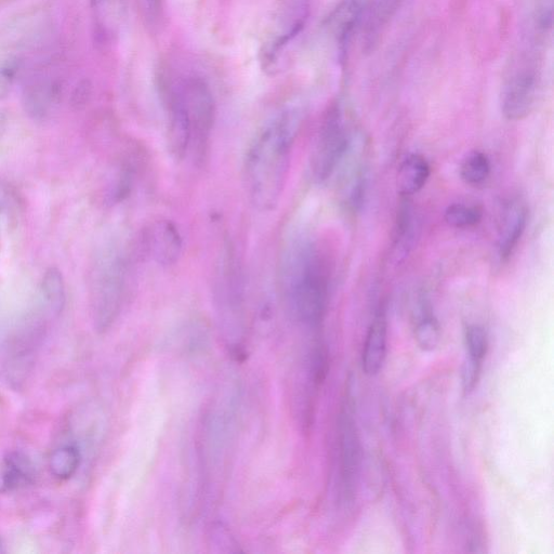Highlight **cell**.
Returning <instances> with one entry per match:
<instances>
[{
	"mask_svg": "<svg viewBox=\"0 0 554 554\" xmlns=\"http://www.w3.org/2000/svg\"><path fill=\"white\" fill-rule=\"evenodd\" d=\"M279 277L283 298L295 318L310 326L320 324L328 305L329 270L312 237L289 235L282 247Z\"/></svg>",
	"mask_w": 554,
	"mask_h": 554,
	"instance_id": "2",
	"label": "cell"
},
{
	"mask_svg": "<svg viewBox=\"0 0 554 554\" xmlns=\"http://www.w3.org/2000/svg\"><path fill=\"white\" fill-rule=\"evenodd\" d=\"M491 161L481 151L470 153L460 167V176L469 186H481L491 175Z\"/></svg>",
	"mask_w": 554,
	"mask_h": 554,
	"instance_id": "20",
	"label": "cell"
},
{
	"mask_svg": "<svg viewBox=\"0 0 554 554\" xmlns=\"http://www.w3.org/2000/svg\"><path fill=\"white\" fill-rule=\"evenodd\" d=\"M310 12L311 0H275L260 52L263 68L276 67L289 44L305 29Z\"/></svg>",
	"mask_w": 554,
	"mask_h": 554,
	"instance_id": "5",
	"label": "cell"
},
{
	"mask_svg": "<svg viewBox=\"0 0 554 554\" xmlns=\"http://www.w3.org/2000/svg\"><path fill=\"white\" fill-rule=\"evenodd\" d=\"M214 294L221 313L239 319L243 310L244 277L234 245L224 243L216 268Z\"/></svg>",
	"mask_w": 554,
	"mask_h": 554,
	"instance_id": "7",
	"label": "cell"
},
{
	"mask_svg": "<svg viewBox=\"0 0 554 554\" xmlns=\"http://www.w3.org/2000/svg\"><path fill=\"white\" fill-rule=\"evenodd\" d=\"M61 96V84L54 75L37 73L29 78L23 89L25 112L31 117H46Z\"/></svg>",
	"mask_w": 554,
	"mask_h": 554,
	"instance_id": "11",
	"label": "cell"
},
{
	"mask_svg": "<svg viewBox=\"0 0 554 554\" xmlns=\"http://www.w3.org/2000/svg\"><path fill=\"white\" fill-rule=\"evenodd\" d=\"M36 476L32 460L21 452L8 453L0 463V494L31 485Z\"/></svg>",
	"mask_w": 554,
	"mask_h": 554,
	"instance_id": "15",
	"label": "cell"
},
{
	"mask_svg": "<svg viewBox=\"0 0 554 554\" xmlns=\"http://www.w3.org/2000/svg\"><path fill=\"white\" fill-rule=\"evenodd\" d=\"M82 456L74 445H64L51 455L50 471L62 481L70 480L81 466Z\"/></svg>",
	"mask_w": 554,
	"mask_h": 554,
	"instance_id": "18",
	"label": "cell"
},
{
	"mask_svg": "<svg viewBox=\"0 0 554 554\" xmlns=\"http://www.w3.org/2000/svg\"><path fill=\"white\" fill-rule=\"evenodd\" d=\"M431 167L426 157L411 154L402 162L398 173V188L403 196H412L426 186Z\"/></svg>",
	"mask_w": 554,
	"mask_h": 554,
	"instance_id": "16",
	"label": "cell"
},
{
	"mask_svg": "<svg viewBox=\"0 0 554 554\" xmlns=\"http://www.w3.org/2000/svg\"><path fill=\"white\" fill-rule=\"evenodd\" d=\"M142 15L151 28L162 19L163 0H139Z\"/></svg>",
	"mask_w": 554,
	"mask_h": 554,
	"instance_id": "25",
	"label": "cell"
},
{
	"mask_svg": "<svg viewBox=\"0 0 554 554\" xmlns=\"http://www.w3.org/2000/svg\"><path fill=\"white\" fill-rule=\"evenodd\" d=\"M388 346V325L386 313L379 310L365 338L362 351V367L368 376H375L386 361Z\"/></svg>",
	"mask_w": 554,
	"mask_h": 554,
	"instance_id": "14",
	"label": "cell"
},
{
	"mask_svg": "<svg viewBox=\"0 0 554 554\" xmlns=\"http://www.w3.org/2000/svg\"><path fill=\"white\" fill-rule=\"evenodd\" d=\"M339 463L342 491L352 500L358 486L362 463V445L351 404L342 407L338 425Z\"/></svg>",
	"mask_w": 554,
	"mask_h": 554,
	"instance_id": "8",
	"label": "cell"
},
{
	"mask_svg": "<svg viewBox=\"0 0 554 554\" xmlns=\"http://www.w3.org/2000/svg\"><path fill=\"white\" fill-rule=\"evenodd\" d=\"M90 8L97 43L112 44L121 34L126 20V0H90Z\"/></svg>",
	"mask_w": 554,
	"mask_h": 554,
	"instance_id": "12",
	"label": "cell"
},
{
	"mask_svg": "<svg viewBox=\"0 0 554 554\" xmlns=\"http://www.w3.org/2000/svg\"><path fill=\"white\" fill-rule=\"evenodd\" d=\"M182 236L174 222L158 220L143 232L141 249L143 254L153 259L157 265H175L182 253Z\"/></svg>",
	"mask_w": 554,
	"mask_h": 554,
	"instance_id": "10",
	"label": "cell"
},
{
	"mask_svg": "<svg viewBox=\"0 0 554 554\" xmlns=\"http://www.w3.org/2000/svg\"><path fill=\"white\" fill-rule=\"evenodd\" d=\"M42 294L47 306L55 314H60L67 301L65 283L62 272L57 268H49L43 277Z\"/></svg>",
	"mask_w": 554,
	"mask_h": 554,
	"instance_id": "19",
	"label": "cell"
},
{
	"mask_svg": "<svg viewBox=\"0 0 554 554\" xmlns=\"http://www.w3.org/2000/svg\"><path fill=\"white\" fill-rule=\"evenodd\" d=\"M4 127H5L4 116L0 114V135H2Z\"/></svg>",
	"mask_w": 554,
	"mask_h": 554,
	"instance_id": "26",
	"label": "cell"
},
{
	"mask_svg": "<svg viewBox=\"0 0 554 554\" xmlns=\"http://www.w3.org/2000/svg\"><path fill=\"white\" fill-rule=\"evenodd\" d=\"M4 552H5V546L2 538H0V553H4Z\"/></svg>",
	"mask_w": 554,
	"mask_h": 554,
	"instance_id": "27",
	"label": "cell"
},
{
	"mask_svg": "<svg viewBox=\"0 0 554 554\" xmlns=\"http://www.w3.org/2000/svg\"><path fill=\"white\" fill-rule=\"evenodd\" d=\"M413 215L411 208L407 206L401 209V213L398 220L397 230V246L399 252L403 249L406 252V247L410 246L413 237Z\"/></svg>",
	"mask_w": 554,
	"mask_h": 554,
	"instance_id": "24",
	"label": "cell"
},
{
	"mask_svg": "<svg viewBox=\"0 0 554 554\" xmlns=\"http://www.w3.org/2000/svg\"><path fill=\"white\" fill-rule=\"evenodd\" d=\"M483 218V210L478 206L456 203L445 210L444 219L455 229L477 227Z\"/></svg>",
	"mask_w": 554,
	"mask_h": 554,
	"instance_id": "21",
	"label": "cell"
},
{
	"mask_svg": "<svg viewBox=\"0 0 554 554\" xmlns=\"http://www.w3.org/2000/svg\"><path fill=\"white\" fill-rule=\"evenodd\" d=\"M415 339L420 349L431 352L437 349L441 341V327L428 303L419 302L415 324Z\"/></svg>",
	"mask_w": 554,
	"mask_h": 554,
	"instance_id": "17",
	"label": "cell"
},
{
	"mask_svg": "<svg viewBox=\"0 0 554 554\" xmlns=\"http://www.w3.org/2000/svg\"><path fill=\"white\" fill-rule=\"evenodd\" d=\"M186 114L190 127V149L196 162H203L216 122V101L201 76L188 75L164 87Z\"/></svg>",
	"mask_w": 554,
	"mask_h": 554,
	"instance_id": "3",
	"label": "cell"
},
{
	"mask_svg": "<svg viewBox=\"0 0 554 554\" xmlns=\"http://www.w3.org/2000/svg\"><path fill=\"white\" fill-rule=\"evenodd\" d=\"M300 111L284 108L263 125L246 153L244 180L250 202L260 211L279 205L300 126Z\"/></svg>",
	"mask_w": 554,
	"mask_h": 554,
	"instance_id": "1",
	"label": "cell"
},
{
	"mask_svg": "<svg viewBox=\"0 0 554 554\" xmlns=\"http://www.w3.org/2000/svg\"><path fill=\"white\" fill-rule=\"evenodd\" d=\"M349 135L344 112L335 104L329 109L321 125L312 157V174L323 183L333 176L349 149Z\"/></svg>",
	"mask_w": 554,
	"mask_h": 554,
	"instance_id": "6",
	"label": "cell"
},
{
	"mask_svg": "<svg viewBox=\"0 0 554 554\" xmlns=\"http://www.w3.org/2000/svg\"><path fill=\"white\" fill-rule=\"evenodd\" d=\"M21 69L20 60L16 57L0 59V101L11 94Z\"/></svg>",
	"mask_w": 554,
	"mask_h": 554,
	"instance_id": "23",
	"label": "cell"
},
{
	"mask_svg": "<svg viewBox=\"0 0 554 554\" xmlns=\"http://www.w3.org/2000/svg\"><path fill=\"white\" fill-rule=\"evenodd\" d=\"M467 361L482 365L488 351V338L485 329L477 324L469 325L465 332Z\"/></svg>",
	"mask_w": 554,
	"mask_h": 554,
	"instance_id": "22",
	"label": "cell"
},
{
	"mask_svg": "<svg viewBox=\"0 0 554 554\" xmlns=\"http://www.w3.org/2000/svg\"><path fill=\"white\" fill-rule=\"evenodd\" d=\"M537 73L531 64L522 65L508 78L503 92V112L510 121L523 120L534 107Z\"/></svg>",
	"mask_w": 554,
	"mask_h": 554,
	"instance_id": "9",
	"label": "cell"
},
{
	"mask_svg": "<svg viewBox=\"0 0 554 554\" xmlns=\"http://www.w3.org/2000/svg\"><path fill=\"white\" fill-rule=\"evenodd\" d=\"M527 217L529 213L521 201H513L507 206L497 242V255L501 262L508 261L516 252L526 229Z\"/></svg>",
	"mask_w": 554,
	"mask_h": 554,
	"instance_id": "13",
	"label": "cell"
},
{
	"mask_svg": "<svg viewBox=\"0 0 554 554\" xmlns=\"http://www.w3.org/2000/svg\"><path fill=\"white\" fill-rule=\"evenodd\" d=\"M127 261L120 247L104 249L96 262L91 282V306L100 332L115 322L126 293Z\"/></svg>",
	"mask_w": 554,
	"mask_h": 554,
	"instance_id": "4",
	"label": "cell"
}]
</instances>
